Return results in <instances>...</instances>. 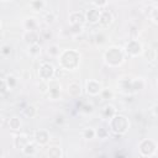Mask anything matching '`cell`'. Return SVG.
I'll list each match as a JSON object with an SVG mask.
<instances>
[{"label":"cell","instance_id":"e575fe53","mask_svg":"<svg viewBox=\"0 0 158 158\" xmlns=\"http://www.w3.org/2000/svg\"><path fill=\"white\" fill-rule=\"evenodd\" d=\"M40 90H41L42 93H48V90H49L48 81H41V84H40Z\"/></svg>","mask_w":158,"mask_h":158},{"label":"cell","instance_id":"4fadbf2b","mask_svg":"<svg viewBox=\"0 0 158 158\" xmlns=\"http://www.w3.org/2000/svg\"><path fill=\"white\" fill-rule=\"evenodd\" d=\"M30 143V141H28V138H27V136L26 135H16L15 137H14V147L15 148H17V149H23L27 144Z\"/></svg>","mask_w":158,"mask_h":158},{"label":"cell","instance_id":"5b68a950","mask_svg":"<svg viewBox=\"0 0 158 158\" xmlns=\"http://www.w3.org/2000/svg\"><path fill=\"white\" fill-rule=\"evenodd\" d=\"M138 151H139L141 156L148 157V156H152V154L157 151V146H156L154 141H152V139H149V138H146V139H142V141L139 142Z\"/></svg>","mask_w":158,"mask_h":158},{"label":"cell","instance_id":"9a60e30c","mask_svg":"<svg viewBox=\"0 0 158 158\" xmlns=\"http://www.w3.org/2000/svg\"><path fill=\"white\" fill-rule=\"evenodd\" d=\"M22 38H23V41L26 43H28V46L38 43V35H37L36 31H25Z\"/></svg>","mask_w":158,"mask_h":158},{"label":"cell","instance_id":"7402d4cb","mask_svg":"<svg viewBox=\"0 0 158 158\" xmlns=\"http://www.w3.org/2000/svg\"><path fill=\"white\" fill-rule=\"evenodd\" d=\"M47 53H48L51 57H58V56H60V54H62L59 46H58V44H56V43H53V44H51V46L48 47Z\"/></svg>","mask_w":158,"mask_h":158},{"label":"cell","instance_id":"6da1fadb","mask_svg":"<svg viewBox=\"0 0 158 158\" xmlns=\"http://www.w3.org/2000/svg\"><path fill=\"white\" fill-rule=\"evenodd\" d=\"M79 60H80L79 53L73 49L62 52L59 57V64L64 70H74L79 65Z\"/></svg>","mask_w":158,"mask_h":158},{"label":"cell","instance_id":"ac0fdd59","mask_svg":"<svg viewBox=\"0 0 158 158\" xmlns=\"http://www.w3.org/2000/svg\"><path fill=\"white\" fill-rule=\"evenodd\" d=\"M47 154H48V158H62L63 152H62V148H60V147H58V146H52V147H49Z\"/></svg>","mask_w":158,"mask_h":158},{"label":"cell","instance_id":"f1b7e54d","mask_svg":"<svg viewBox=\"0 0 158 158\" xmlns=\"http://www.w3.org/2000/svg\"><path fill=\"white\" fill-rule=\"evenodd\" d=\"M96 136H98L99 138H101V139L107 138V137H109V130H107L106 127H99V128L96 130Z\"/></svg>","mask_w":158,"mask_h":158},{"label":"cell","instance_id":"4316f807","mask_svg":"<svg viewBox=\"0 0 158 158\" xmlns=\"http://www.w3.org/2000/svg\"><path fill=\"white\" fill-rule=\"evenodd\" d=\"M30 6H31L35 11H40V10H42V9L46 6V2L42 1V0H35V1H31V2H30Z\"/></svg>","mask_w":158,"mask_h":158},{"label":"cell","instance_id":"ffe728a7","mask_svg":"<svg viewBox=\"0 0 158 158\" xmlns=\"http://www.w3.org/2000/svg\"><path fill=\"white\" fill-rule=\"evenodd\" d=\"M143 54H144L146 59L149 60V62H153V60H156V58H157V51H156L154 48H152V47L144 49V51H143Z\"/></svg>","mask_w":158,"mask_h":158},{"label":"cell","instance_id":"2e32d148","mask_svg":"<svg viewBox=\"0 0 158 158\" xmlns=\"http://www.w3.org/2000/svg\"><path fill=\"white\" fill-rule=\"evenodd\" d=\"M116 114H117V110H116V107H115L114 105H111V104L105 105L104 109H102V116H104L105 118H107L109 121H110Z\"/></svg>","mask_w":158,"mask_h":158},{"label":"cell","instance_id":"f35d334b","mask_svg":"<svg viewBox=\"0 0 158 158\" xmlns=\"http://www.w3.org/2000/svg\"><path fill=\"white\" fill-rule=\"evenodd\" d=\"M9 88H7V85H6V81H5V79H1V93L4 94L6 90H7Z\"/></svg>","mask_w":158,"mask_h":158},{"label":"cell","instance_id":"484cf974","mask_svg":"<svg viewBox=\"0 0 158 158\" xmlns=\"http://www.w3.org/2000/svg\"><path fill=\"white\" fill-rule=\"evenodd\" d=\"M28 52L32 57H37L41 54V46L38 43H35V44H31L28 46Z\"/></svg>","mask_w":158,"mask_h":158},{"label":"cell","instance_id":"d4e9b609","mask_svg":"<svg viewBox=\"0 0 158 158\" xmlns=\"http://www.w3.org/2000/svg\"><path fill=\"white\" fill-rule=\"evenodd\" d=\"M36 152H37V148H36V146H35L33 143H31V142L22 149V153H23L25 156H35Z\"/></svg>","mask_w":158,"mask_h":158},{"label":"cell","instance_id":"60d3db41","mask_svg":"<svg viewBox=\"0 0 158 158\" xmlns=\"http://www.w3.org/2000/svg\"><path fill=\"white\" fill-rule=\"evenodd\" d=\"M83 111H84V112H91V111H93V106H91V105H84Z\"/></svg>","mask_w":158,"mask_h":158},{"label":"cell","instance_id":"83f0119b","mask_svg":"<svg viewBox=\"0 0 158 158\" xmlns=\"http://www.w3.org/2000/svg\"><path fill=\"white\" fill-rule=\"evenodd\" d=\"M5 79V81H6V85H7V88L9 89H12V88H15L16 85H17V79H16V77H14V75H7L6 78H4Z\"/></svg>","mask_w":158,"mask_h":158},{"label":"cell","instance_id":"e0dca14e","mask_svg":"<svg viewBox=\"0 0 158 158\" xmlns=\"http://www.w3.org/2000/svg\"><path fill=\"white\" fill-rule=\"evenodd\" d=\"M7 123H9V127H10L12 131H19V130H21V127H22V121H21L17 116L10 117Z\"/></svg>","mask_w":158,"mask_h":158},{"label":"cell","instance_id":"30bf717a","mask_svg":"<svg viewBox=\"0 0 158 158\" xmlns=\"http://www.w3.org/2000/svg\"><path fill=\"white\" fill-rule=\"evenodd\" d=\"M33 139H35V142H36L38 146L43 147V146H46V144L49 142V133H48L46 130H38V131L35 132Z\"/></svg>","mask_w":158,"mask_h":158},{"label":"cell","instance_id":"d6986e66","mask_svg":"<svg viewBox=\"0 0 158 158\" xmlns=\"http://www.w3.org/2000/svg\"><path fill=\"white\" fill-rule=\"evenodd\" d=\"M23 26H25L26 31H36V28H37V21L33 17H28V19L25 20Z\"/></svg>","mask_w":158,"mask_h":158},{"label":"cell","instance_id":"8fae6325","mask_svg":"<svg viewBox=\"0 0 158 158\" xmlns=\"http://www.w3.org/2000/svg\"><path fill=\"white\" fill-rule=\"evenodd\" d=\"M100 15H101V10L96 9V7H91L89 10H86L85 12V19L86 21H89L90 23H98L100 20Z\"/></svg>","mask_w":158,"mask_h":158},{"label":"cell","instance_id":"3957f363","mask_svg":"<svg viewBox=\"0 0 158 158\" xmlns=\"http://www.w3.org/2000/svg\"><path fill=\"white\" fill-rule=\"evenodd\" d=\"M104 57H105V60H106V63L109 65L116 67V65L122 63V60H123V52L118 47H110L105 52Z\"/></svg>","mask_w":158,"mask_h":158},{"label":"cell","instance_id":"7c38bea8","mask_svg":"<svg viewBox=\"0 0 158 158\" xmlns=\"http://www.w3.org/2000/svg\"><path fill=\"white\" fill-rule=\"evenodd\" d=\"M112 21H114L112 12L109 11V10H101V15H100L99 23H100L102 27H107L109 25L112 23Z\"/></svg>","mask_w":158,"mask_h":158},{"label":"cell","instance_id":"5bb4252c","mask_svg":"<svg viewBox=\"0 0 158 158\" xmlns=\"http://www.w3.org/2000/svg\"><path fill=\"white\" fill-rule=\"evenodd\" d=\"M68 94L70 98H79L81 94V86L79 83L77 81H72L68 84V89H67Z\"/></svg>","mask_w":158,"mask_h":158},{"label":"cell","instance_id":"836d02e7","mask_svg":"<svg viewBox=\"0 0 158 158\" xmlns=\"http://www.w3.org/2000/svg\"><path fill=\"white\" fill-rule=\"evenodd\" d=\"M91 5L93 6H95L96 9H99V10H101V7H104V6H106L107 5V1H93L91 2Z\"/></svg>","mask_w":158,"mask_h":158},{"label":"cell","instance_id":"1f68e13d","mask_svg":"<svg viewBox=\"0 0 158 158\" xmlns=\"http://www.w3.org/2000/svg\"><path fill=\"white\" fill-rule=\"evenodd\" d=\"M151 19L153 22L158 23V6H156L152 11H151Z\"/></svg>","mask_w":158,"mask_h":158},{"label":"cell","instance_id":"277c9868","mask_svg":"<svg viewBox=\"0 0 158 158\" xmlns=\"http://www.w3.org/2000/svg\"><path fill=\"white\" fill-rule=\"evenodd\" d=\"M38 77H40V79L42 81H49V80L54 79V77H56L54 67L48 62L41 63L40 69H38Z\"/></svg>","mask_w":158,"mask_h":158},{"label":"cell","instance_id":"74e56055","mask_svg":"<svg viewBox=\"0 0 158 158\" xmlns=\"http://www.w3.org/2000/svg\"><path fill=\"white\" fill-rule=\"evenodd\" d=\"M42 36H43V40H49V38H51V36H52V33H51L49 31L44 30V31L42 32Z\"/></svg>","mask_w":158,"mask_h":158},{"label":"cell","instance_id":"f546056e","mask_svg":"<svg viewBox=\"0 0 158 158\" xmlns=\"http://www.w3.org/2000/svg\"><path fill=\"white\" fill-rule=\"evenodd\" d=\"M100 95H101V98H102V99L109 100V99H112L114 93H112L110 89H102V91L100 93Z\"/></svg>","mask_w":158,"mask_h":158},{"label":"cell","instance_id":"8d00e7d4","mask_svg":"<svg viewBox=\"0 0 158 158\" xmlns=\"http://www.w3.org/2000/svg\"><path fill=\"white\" fill-rule=\"evenodd\" d=\"M64 122V116L63 115H57L56 116V123L57 125H62Z\"/></svg>","mask_w":158,"mask_h":158},{"label":"cell","instance_id":"7a4b0ae2","mask_svg":"<svg viewBox=\"0 0 158 158\" xmlns=\"http://www.w3.org/2000/svg\"><path fill=\"white\" fill-rule=\"evenodd\" d=\"M109 126H110V130L115 133V135H123L128 131L130 128V121L126 116L123 115H120V114H116L110 121H109Z\"/></svg>","mask_w":158,"mask_h":158},{"label":"cell","instance_id":"7bdbcfd3","mask_svg":"<svg viewBox=\"0 0 158 158\" xmlns=\"http://www.w3.org/2000/svg\"><path fill=\"white\" fill-rule=\"evenodd\" d=\"M157 154H158V148H157Z\"/></svg>","mask_w":158,"mask_h":158},{"label":"cell","instance_id":"ba28073f","mask_svg":"<svg viewBox=\"0 0 158 158\" xmlns=\"http://www.w3.org/2000/svg\"><path fill=\"white\" fill-rule=\"evenodd\" d=\"M48 86H49V90H48V95L51 96V99L56 100L60 96V89H62V85L59 83L58 79H52L48 81Z\"/></svg>","mask_w":158,"mask_h":158},{"label":"cell","instance_id":"8992f818","mask_svg":"<svg viewBox=\"0 0 158 158\" xmlns=\"http://www.w3.org/2000/svg\"><path fill=\"white\" fill-rule=\"evenodd\" d=\"M125 52L130 57H137V56H139V54L143 53V48H142V44L137 40H131V41H128L126 43Z\"/></svg>","mask_w":158,"mask_h":158},{"label":"cell","instance_id":"44dd1931","mask_svg":"<svg viewBox=\"0 0 158 158\" xmlns=\"http://www.w3.org/2000/svg\"><path fill=\"white\" fill-rule=\"evenodd\" d=\"M81 136L85 139H93L96 136V130H94L93 127H85L81 132Z\"/></svg>","mask_w":158,"mask_h":158},{"label":"cell","instance_id":"9c48e42d","mask_svg":"<svg viewBox=\"0 0 158 158\" xmlns=\"http://www.w3.org/2000/svg\"><path fill=\"white\" fill-rule=\"evenodd\" d=\"M68 21L72 26H75V25H80L83 26V23L86 21L85 19V12H81V11H72L68 16Z\"/></svg>","mask_w":158,"mask_h":158},{"label":"cell","instance_id":"ab89813d","mask_svg":"<svg viewBox=\"0 0 158 158\" xmlns=\"http://www.w3.org/2000/svg\"><path fill=\"white\" fill-rule=\"evenodd\" d=\"M152 111H153V115L158 117V102H156V104L153 105V107H152Z\"/></svg>","mask_w":158,"mask_h":158},{"label":"cell","instance_id":"603a6c76","mask_svg":"<svg viewBox=\"0 0 158 158\" xmlns=\"http://www.w3.org/2000/svg\"><path fill=\"white\" fill-rule=\"evenodd\" d=\"M131 89H133L135 91H139L142 89H144V81L138 78V79H135L131 81Z\"/></svg>","mask_w":158,"mask_h":158},{"label":"cell","instance_id":"cb8c5ba5","mask_svg":"<svg viewBox=\"0 0 158 158\" xmlns=\"http://www.w3.org/2000/svg\"><path fill=\"white\" fill-rule=\"evenodd\" d=\"M23 115H25L26 117L32 118V117H35V116L37 115V109H36L33 105H27V106L23 109Z\"/></svg>","mask_w":158,"mask_h":158},{"label":"cell","instance_id":"d590c367","mask_svg":"<svg viewBox=\"0 0 158 158\" xmlns=\"http://www.w3.org/2000/svg\"><path fill=\"white\" fill-rule=\"evenodd\" d=\"M81 28H83V26H80V25L72 26V32H73V33H80V32H81Z\"/></svg>","mask_w":158,"mask_h":158},{"label":"cell","instance_id":"b9f144b4","mask_svg":"<svg viewBox=\"0 0 158 158\" xmlns=\"http://www.w3.org/2000/svg\"><path fill=\"white\" fill-rule=\"evenodd\" d=\"M157 85H158V78H157Z\"/></svg>","mask_w":158,"mask_h":158},{"label":"cell","instance_id":"d6a6232c","mask_svg":"<svg viewBox=\"0 0 158 158\" xmlns=\"http://www.w3.org/2000/svg\"><path fill=\"white\" fill-rule=\"evenodd\" d=\"M11 53V47L9 44H2L1 46V54L2 56H9Z\"/></svg>","mask_w":158,"mask_h":158},{"label":"cell","instance_id":"4dcf8cb0","mask_svg":"<svg viewBox=\"0 0 158 158\" xmlns=\"http://www.w3.org/2000/svg\"><path fill=\"white\" fill-rule=\"evenodd\" d=\"M44 20H46L47 23L54 22V20H56V14H54L53 11H48V12L44 15Z\"/></svg>","mask_w":158,"mask_h":158},{"label":"cell","instance_id":"52a82bcc","mask_svg":"<svg viewBox=\"0 0 158 158\" xmlns=\"http://www.w3.org/2000/svg\"><path fill=\"white\" fill-rule=\"evenodd\" d=\"M85 89H86V93L89 95L96 96L102 91V85L95 79H89L86 81V84H85Z\"/></svg>","mask_w":158,"mask_h":158}]
</instances>
